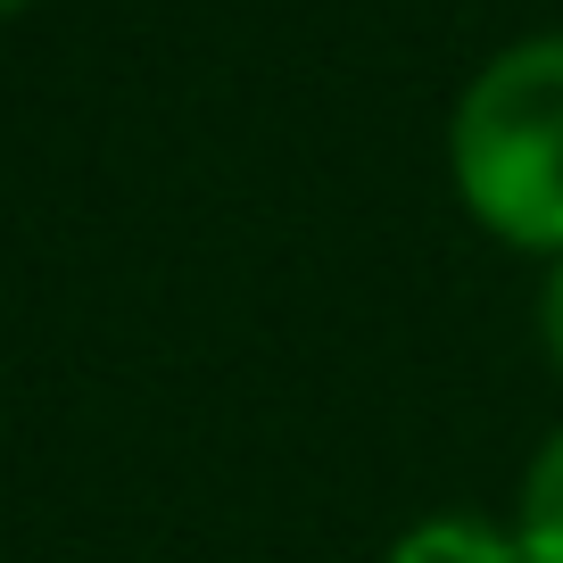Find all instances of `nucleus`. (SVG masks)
<instances>
[{"mask_svg":"<svg viewBox=\"0 0 563 563\" xmlns=\"http://www.w3.org/2000/svg\"><path fill=\"white\" fill-rule=\"evenodd\" d=\"M448 183L489 241L563 257V34H522L448 108Z\"/></svg>","mask_w":563,"mask_h":563,"instance_id":"obj_1","label":"nucleus"},{"mask_svg":"<svg viewBox=\"0 0 563 563\" xmlns=\"http://www.w3.org/2000/svg\"><path fill=\"white\" fill-rule=\"evenodd\" d=\"M389 563H522V547H514V522H489V514H422L389 539Z\"/></svg>","mask_w":563,"mask_h":563,"instance_id":"obj_2","label":"nucleus"},{"mask_svg":"<svg viewBox=\"0 0 563 563\" xmlns=\"http://www.w3.org/2000/svg\"><path fill=\"white\" fill-rule=\"evenodd\" d=\"M514 547H522V563H563V422L539 440V456H530V473H522Z\"/></svg>","mask_w":563,"mask_h":563,"instance_id":"obj_3","label":"nucleus"},{"mask_svg":"<svg viewBox=\"0 0 563 563\" xmlns=\"http://www.w3.org/2000/svg\"><path fill=\"white\" fill-rule=\"evenodd\" d=\"M539 349L563 373V257H547V274H539Z\"/></svg>","mask_w":563,"mask_h":563,"instance_id":"obj_4","label":"nucleus"},{"mask_svg":"<svg viewBox=\"0 0 563 563\" xmlns=\"http://www.w3.org/2000/svg\"><path fill=\"white\" fill-rule=\"evenodd\" d=\"M18 9H25V0H0V18H18Z\"/></svg>","mask_w":563,"mask_h":563,"instance_id":"obj_5","label":"nucleus"}]
</instances>
